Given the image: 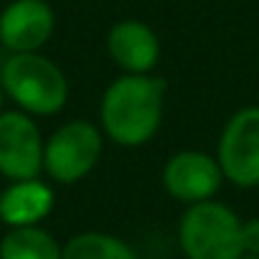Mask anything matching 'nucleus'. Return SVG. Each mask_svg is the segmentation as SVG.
Listing matches in <instances>:
<instances>
[{
	"label": "nucleus",
	"mask_w": 259,
	"mask_h": 259,
	"mask_svg": "<svg viewBox=\"0 0 259 259\" xmlns=\"http://www.w3.org/2000/svg\"><path fill=\"white\" fill-rule=\"evenodd\" d=\"M109 59L124 74H150L160 61V41L158 33L135 18L119 21L107 33Z\"/></svg>",
	"instance_id": "1a4fd4ad"
},
{
	"label": "nucleus",
	"mask_w": 259,
	"mask_h": 259,
	"mask_svg": "<svg viewBox=\"0 0 259 259\" xmlns=\"http://www.w3.org/2000/svg\"><path fill=\"white\" fill-rule=\"evenodd\" d=\"M239 259H259V256H256V254H241Z\"/></svg>",
	"instance_id": "2eb2a0df"
},
{
	"label": "nucleus",
	"mask_w": 259,
	"mask_h": 259,
	"mask_svg": "<svg viewBox=\"0 0 259 259\" xmlns=\"http://www.w3.org/2000/svg\"><path fill=\"white\" fill-rule=\"evenodd\" d=\"M219 165L239 188L259 186V107H244L226 122L219 140Z\"/></svg>",
	"instance_id": "39448f33"
},
{
	"label": "nucleus",
	"mask_w": 259,
	"mask_h": 259,
	"mask_svg": "<svg viewBox=\"0 0 259 259\" xmlns=\"http://www.w3.org/2000/svg\"><path fill=\"white\" fill-rule=\"evenodd\" d=\"M61 244L38 224L13 226L0 239V259H61Z\"/></svg>",
	"instance_id": "9b49d317"
},
{
	"label": "nucleus",
	"mask_w": 259,
	"mask_h": 259,
	"mask_svg": "<svg viewBox=\"0 0 259 259\" xmlns=\"http://www.w3.org/2000/svg\"><path fill=\"white\" fill-rule=\"evenodd\" d=\"M0 84L28 114H56L69 99V81L64 71L38 51L11 54L0 69Z\"/></svg>",
	"instance_id": "f03ea898"
},
{
	"label": "nucleus",
	"mask_w": 259,
	"mask_h": 259,
	"mask_svg": "<svg viewBox=\"0 0 259 259\" xmlns=\"http://www.w3.org/2000/svg\"><path fill=\"white\" fill-rule=\"evenodd\" d=\"M165 81L150 74H122L102 97L99 119L104 135L122 148H140L153 140L163 122Z\"/></svg>",
	"instance_id": "f257e3e1"
},
{
	"label": "nucleus",
	"mask_w": 259,
	"mask_h": 259,
	"mask_svg": "<svg viewBox=\"0 0 259 259\" xmlns=\"http://www.w3.org/2000/svg\"><path fill=\"white\" fill-rule=\"evenodd\" d=\"M178 241L186 259H239L244 254L239 216L213 198L186 208L178 224Z\"/></svg>",
	"instance_id": "7ed1b4c3"
},
{
	"label": "nucleus",
	"mask_w": 259,
	"mask_h": 259,
	"mask_svg": "<svg viewBox=\"0 0 259 259\" xmlns=\"http://www.w3.org/2000/svg\"><path fill=\"white\" fill-rule=\"evenodd\" d=\"M54 191L38 178L13 181L0 191V221L8 229L13 226H36L54 208Z\"/></svg>",
	"instance_id": "9d476101"
},
{
	"label": "nucleus",
	"mask_w": 259,
	"mask_h": 259,
	"mask_svg": "<svg viewBox=\"0 0 259 259\" xmlns=\"http://www.w3.org/2000/svg\"><path fill=\"white\" fill-rule=\"evenodd\" d=\"M3 99H6V89H3V84H0V112H3Z\"/></svg>",
	"instance_id": "4468645a"
},
{
	"label": "nucleus",
	"mask_w": 259,
	"mask_h": 259,
	"mask_svg": "<svg viewBox=\"0 0 259 259\" xmlns=\"http://www.w3.org/2000/svg\"><path fill=\"white\" fill-rule=\"evenodd\" d=\"M241 246H244V254L259 256V216L241 221Z\"/></svg>",
	"instance_id": "ddd939ff"
},
{
	"label": "nucleus",
	"mask_w": 259,
	"mask_h": 259,
	"mask_svg": "<svg viewBox=\"0 0 259 259\" xmlns=\"http://www.w3.org/2000/svg\"><path fill=\"white\" fill-rule=\"evenodd\" d=\"M221 183L224 173L219 160L198 150H181L170 155L163 168V186L168 196L188 206L213 198Z\"/></svg>",
	"instance_id": "0eeeda50"
},
{
	"label": "nucleus",
	"mask_w": 259,
	"mask_h": 259,
	"mask_svg": "<svg viewBox=\"0 0 259 259\" xmlns=\"http://www.w3.org/2000/svg\"><path fill=\"white\" fill-rule=\"evenodd\" d=\"M56 28L54 8L46 0H13L0 13V44L11 54L38 51Z\"/></svg>",
	"instance_id": "6e6552de"
},
{
	"label": "nucleus",
	"mask_w": 259,
	"mask_h": 259,
	"mask_svg": "<svg viewBox=\"0 0 259 259\" xmlns=\"http://www.w3.org/2000/svg\"><path fill=\"white\" fill-rule=\"evenodd\" d=\"M102 155V133L89 119L64 122L44 145V170L61 186L87 178Z\"/></svg>",
	"instance_id": "20e7f679"
},
{
	"label": "nucleus",
	"mask_w": 259,
	"mask_h": 259,
	"mask_svg": "<svg viewBox=\"0 0 259 259\" xmlns=\"http://www.w3.org/2000/svg\"><path fill=\"white\" fill-rule=\"evenodd\" d=\"M44 145L41 130L28 112H0V176L8 181L38 178Z\"/></svg>",
	"instance_id": "423d86ee"
},
{
	"label": "nucleus",
	"mask_w": 259,
	"mask_h": 259,
	"mask_svg": "<svg viewBox=\"0 0 259 259\" xmlns=\"http://www.w3.org/2000/svg\"><path fill=\"white\" fill-rule=\"evenodd\" d=\"M61 259H138V254L112 234L84 231L64 244Z\"/></svg>",
	"instance_id": "f8f14e48"
}]
</instances>
